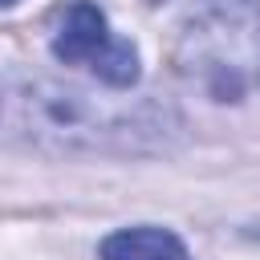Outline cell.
<instances>
[{
	"label": "cell",
	"mask_w": 260,
	"mask_h": 260,
	"mask_svg": "<svg viewBox=\"0 0 260 260\" xmlns=\"http://www.w3.org/2000/svg\"><path fill=\"white\" fill-rule=\"evenodd\" d=\"M49 49L61 65L89 69L110 89H130L138 81V49L126 37L110 32L106 12L93 0H69L57 8L49 28Z\"/></svg>",
	"instance_id": "obj_3"
},
{
	"label": "cell",
	"mask_w": 260,
	"mask_h": 260,
	"mask_svg": "<svg viewBox=\"0 0 260 260\" xmlns=\"http://www.w3.org/2000/svg\"><path fill=\"white\" fill-rule=\"evenodd\" d=\"M0 122L28 138V142H53V146H98L102 134H122L130 122L114 110H102L85 102L81 89L57 85L49 77H12L0 89Z\"/></svg>",
	"instance_id": "obj_2"
},
{
	"label": "cell",
	"mask_w": 260,
	"mask_h": 260,
	"mask_svg": "<svg viewBox=\"0 0 260 260\" xmlns=\"http://www.w3.org/2000/svg\"><path fill=\"white\" fill-rule=\"evenodd\" d=\"M102 260H191L187 244L167 228H122L102 240Z\"/></svg>",
	"instance_id": "obj_4"
},
{
	"label": "cell",
	"mask_w": 260,
	"mask_h": 260,
	"mask_svg": "<svg viewBox=\"0 0 260 260\" xmlns=\"http://www.w3.org/2000/svg\"><path fill=\"white\" fill-rule=\"evenodd\" d=\"M171 61L211 102H240L260 77V0H195Z\"/></svg>",
	"instance_id": "obj_1"
},
{
	"label": "cell",
	"mask_w": 260,
	"mask_h": 260,
	"mask_svg": "<svg viewBox=\"0 0 260 260\" xmlns=\"http://www.w3.org/2000/svg\"><path fill=\"white\" fill-rule=\"evenodd\" d=\"M150 4H162V0H150Z\"/></svg>",
	"instance_id": "obj_6"
},
{
	"label": "cell",
	"mask_w": 260,
	"mask_h": 260,
	"mask_svg": "<svg viewBox=\"0 0 260 260\" xmlns=\"http://www.w3.org/2000/svg\"><path fill=\"white\" fill-rule=\"evenodd\" d=\"M12 4H20V0H0V8H12Z\"/></svg>",
	"instance_id": "obj_5"
}]
</instances>
